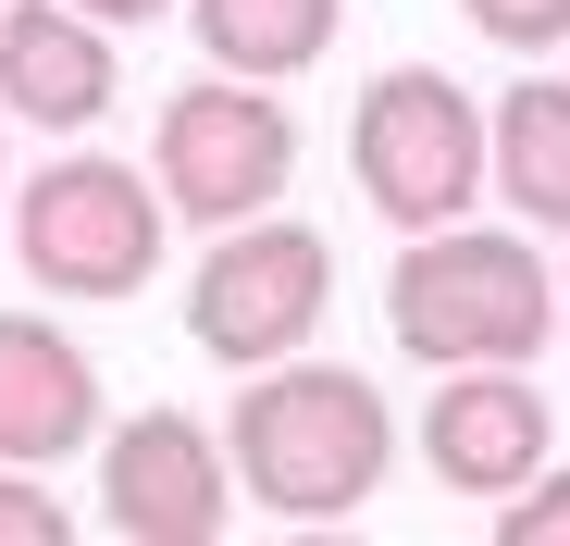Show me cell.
<instances>
[{
  "instance_id": "cell-11",
  "label": "cell",
  "mask_w": 570,
  "mask_h": 546,
  "mask_svg": "<svg viewBox=\"0 0 570 546\" xmlns=\"http://www.w3.org/2000/svg\"><path fill=\"white\" fill-rule=\"evenodd\" d=\"M484 137H497V199L533 236H570V75H521L484 113Z\"/></svg>"
},
{
  "instance_id": "cell-1",
  "label": "cell",
  "mask_w": 570,
  "mask_h": 546,
  "mask_svg": "<svg viewBox=\"0 0 570 546\" xmlns=\"http://www.w3.org/2000/svg\"><path fill=\"white\" fill-rule=\"evenodd\" d=\"M224 460L236 485L273 509V521H360L397 472V410L372 398V373L347 360H273V373L236 386V422H224Z\"/></svg>"
},
{
  "instance_id": "cell-14",
  "label": "cell",
  "mask_w": 570,
  "mask_h": 546,
  "mask_svg": "<svg viewBox=\"0 0 570 546\" xmlns=\"http://www.w3.org/2000/svg\"><path fill=\"white\" fill-rule=\"evenodd\" d=\"M497 546H570V472H533L521 497H497Z\"/></svg>"
},
{
  "instance_id": "cell-5",
  "label": "cell",
  "mask_w": 570,
  "mask_h": 546,
  "mask_svg": "<svg viewBox=\"0 0 570 546\" xmlns=\"http://www.w3.org/2000/svg\"><path fill=\"white\" fill-rule=\"evenodd\" d=\"M149 174H161V199L174 224H248L285 199V174H298V113L273 100L261 75H199V87H174L161 100V137H149Z\"/></svg>"
},
{
  "instance_id": "cell-10",
  "label": "cell",
  "mask_w": 570,
  "mask_h": 546,
  "mask_svg": "<svg viewBox=\"0 0 570 546\" xmlns=\"http://www.w3.org/2000/svg\"><path fill=\"white\" fill-rule=\"evenodd\" d=\"M100 435V373H87V348L38 311H0V460H75V447Z\"/></svg>"
},
{
  "instance_id": "cell-18",
  "label": "cell",
  "mask_w": 570,
  "mask_h": 546,
  "mask_svg": "<svg viewBox=\"0 0 570 546\" xmlns=\"http://www.w3.org/2000/svg\"><path fill=\"white\" fill-rule=\"evenodd\" d=\"M558 299H570V286H558Z\"/></svg>"
},
{
  "instance_id": "cell-12",
  "label": "cell",
  "mask_w": 570,
  "mask_h": 546,
  "mask_svg": "<svg viewBox=\"0 0 570 546\" xmlns=\"http://www.w3.org/2000/svg\"><path fill=\"white\" fill-rule=\"evenodd\" d=\"M186 26H199V50H212L224 75L285 87V75H311V62L335 50L347 0H186Z\"/></svg>"
},
{
  "instance_id": "cell-6",
  "label": "cell",
  "mask_w": 570,
  "mask_h": 546,
  "mask_svg": "<svg viewBox=\"0 0 570 546\" xmlns=\"http://www.w3.org/2000/svg\"><path fill=\"white\" fill-rule=\"evenodd\" d=\"M323 299H335V248L285 212H248L212 236L199 286H186V335H199L224 373H273L323 335Z\"/></svg>"
},
{
  "instance_id": "cell-16",
  "label": "cell",
  "mask_w": 570,
  "mask_h": 546,
  "mask_svg": "<svg viewBox=\"0 0 570 546\" xmlns=\"http://www.w3.org/2000/svg\"><path fill=\"white\" fill-rule=\"evenodd\" d=\"M75 13H100V26L125 38V26H149V13H174V0H75Z\"/></svg>"
},
{
  "instance_id": "cell-15",
  "label": "cell",
  "mask_w": 570,
  "mask_h": 546,
  "mask_svg": "<svg viewBox=\"0 0 570 546\" xmlns=\"http://www.w3.org/2000/svg\"><path fill=\"white\" fill-rule=\"evenodd\" d=\"M75 534V509L62 497H38V472L26 460H0V546H62Z\"/></svg>"
},
{
  "instance_id": "cell-3",
  "label": "cell",
  "mask_w": 570,
  "mask_h": 546,
  "mask_svg": "<svg viewBox=\"0 0 570 546\" xmlns=\"http://www.w3.org/2000/svg\"><path fill=\"white\" fill-rule=\"evenodd\" d=\"M347 174H360V199L385 212L397 236L459 224L471 199L497 187L484 100H471L459 75H434V62H385V75L360 87V113H347Z\"/></svg>"
},
{
  "instance_id": "cell-17",
  "label": "cell",
  "mask_w": 570,
  "mask_h": 546,
  "mask_svg": "<svg viewBox=\"0 0 570 546\" xmlns=\"http://www.w3.org/2000/svg\"><path fill=\"white\" fill-rule=\"evenodd\" d=\"M0 199H13V137H0Z\"/></svg>"
},
{
  "instance_id": "cell-2",
  "label": "cell",
  "mask_w": 570,
  "mask_h": 546,
  "mask_svg": "<svg viewBox=\"0 0 570 546\" xmlns=\"http://www.w3.org/2000/svg\"><path fill=\"white\" fill-rule=\"evenodd\" d=\"M385 323L397 348L422 360V373H471V360H533L570 299H558V273L533 261V224H422L385 273Z\"/></svg>"
},
{
  "instance_id": "cell-4",
  "label": "cell",
  "mask_w": 570,
  "mask_h": 546,
  "mask_svg": "<svg viewBox=\"0 0 570 546\" xmlns=\"http://www.w3.org/2000/svg\"><path fill=\"white\" fill-rule=\"evenodd\" d=\"M161 174L100 162V149H62L38 162V187H13V261L38 299H137L161 273Z\"/></svg>"
},
{
  "instance_id": "cell-7",
  "label": "cell",
  "mask_w": 570,
  "mask_h": 546,
  "mask_svg": "<svg viewBox=\"0 0 570 546\" xmlns=\"http://www.w3.org/2000/svg\"><path fill=\"white\" fill-rule=\"evenodd\" d=\"M100 521L125 546H212L236 521V460L212 422L186 410H137L125 435H100Z\"/></svg>"
},
{
  "instance_id": "cell-9",
  "label": "cell",
  "mask_w": 570,
  "mask_h": 546,
  "mask_svg": "<svg viewBox=\"0 0 570 546\" xmlns=\"http://www.w3.org/2000/svg\"><path fill=\"white\" fill-rule=\"evenodd\" d=\"M112 100H125V62H112L100 13H75V0H0V113L13 125L87 137Z\"/></svg>"
},
{
  "instance_id": "cell-13",
  "label": "cell",
  "mask_w": 570,
  "mask_h": 546,
  "mask_svg": "<svg viewBox=\"0 0 570 546\" xmlns=\"http://www.w3.org/2000/svg\"><path fill=\"white\" fill-rule=\"evenodd\" d=\"M471 26H484L497 50H521V62H546V50H570V0H459Z\"/></svg>"
},
{
  "instance_id": "cell-8",
  "label": "cell",
  "mask_w": 570,
  "mask_h": 546,
  "mask_svg": "<svg viewBox=\"0 0 570 546\" xmlns=\"http://www.w3.org/2000/svg\"><path fill=\"white\" fill-rule=\"evenodd\" d=\"M546 435H558V410H546V386L521 360H471V373H446L434 410H422V460L459 497H521L546 472Z\"/></svg>"
}]
</instances>
